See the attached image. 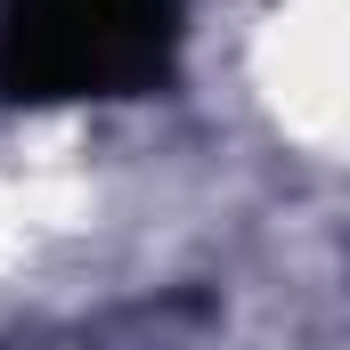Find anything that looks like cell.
Here are the masks:
<instances>
[{
  "label": "cell",
  "mask_w": 350,
  "mask_h": 350,
  "mask_svg": "<svg viewBox=\"0 0 350 350\" xmlns=\"http://www.w3.org/2000/svg\"><path fill=\"white\" fill-rule=\"evenodd\" d=\"M179 57V0H0V90L57 98H139Z\"/></svg>",
  "instance_id": "cell-1"
}]
</instances>
